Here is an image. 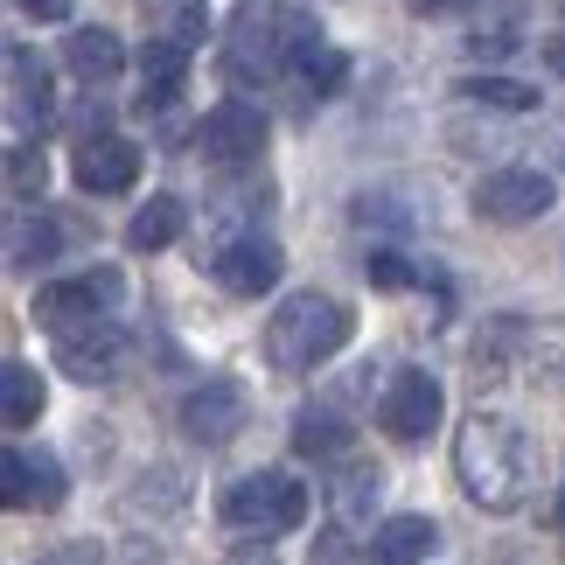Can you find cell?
Listing matches in <instances>:
<instances>
[{"mask_svg": "<svg viewBox=\"0 0 565 565\" xmlns=\"http://www.w3.org/2000/svg\"><path fill=\"white\" fill-rule=\"evenodd\" d=\"M35 565H98V545H84V537H77V545H56V552H42Z\"/></svg>", "mask_w": 565, "mask_h": 565, "instance_id": "obj_28", "label": "cell"}, {"mask_svg": "<svg viewBox=\"0 0 565 565\" xmlns=\"http://www.w3.org/2000/svg\"><path fill=\"white\" fill-rule=\"evenodd\" d=\"M119 300V273H84V279H50L35 287V321L50 335H71V329H92V321Z\"/></svg>", "mask_w": 565, "mask_h": 565, "instance_id": "obj_6", "label": "cell"}, {"mask_svg": "<svg viewBox=\"0 0 565 565\" xmlns=\"http://www.w3.org/2000/svg\"><path fill=\"white\" fill-rule=\"evenodd\" d=\"M224 63H231V77H273V71H287L294 50H287L279 14H245V21H237L231 42H224Z\"/></svg>", "mask_w": 565, "mask_h": 565, "instance_id": "obj_13", "label": "cell"}, {"mask_svg": "<svg viewBox=\"0 0 565 565\" xmlns=\"http://www.w3.org/2000/svg\"><path fill=\"white\" fill-rule=\"evenodd\" d=\"M440 545V524L433 516H384L371 531V565H426Z\"/></svg>", "mask_w": 565, "mask_h": 565, "instance_id": "obj_15", "label": "cell"}, {"mask_svg": "<svg viewBox=\"0 0 565 565\" xmlns=\"http://www.w3.org/2000/svg\"><path fill=\"white\" fill-rule=\"evenodd\" d=\"M412 14H447V8H461V0H405Z\"/></svg>", "mask_w": 565, "mask_h": 565, "instance_id": "obj_30", "label": "cell"}, {"mask_svg": "<svg viewBox=\"0 0 565 565\" xmlns=\"http://www.w3.org/2000/svg\"><path fill=\"white\" fill-rule=\"evenodd\" d=\"M42 175H50V168H42V147L14 140L8 147V195H14V203H29V195H42Z\"/></svg>", "mask_w": 565, "mask_h": 565, "instance_id": "obj_25", "label": "cell"}, {"mask_svg": "<svg viewBox=\"0 0 565 565\" xmlns=\"http://www.w3.org/2000/svg\"><path fill=\"white\" fill-rule=\"evenodd\" d=\"M245 426H252V391L237 377H203L182 398V433L195 447H231Z\"/></svg>", "mask_w": 565, "mask_h": 565, "instance_id": "obj_4", "label": "cell"}, {"mask_svg": "<svg viewBox=\"0 0 565 565\" xmlns=\"http://www.w3.org/2000/svg\"><path fill=\"white\" fill-rule=\"evenodd\" d=\"M350 335H356V315L342 308L335 294H294V300H279V315L266 321V363L287 371V377H308Z\"/></svg>", "mask_w": 565, "mask_h": 565, "instance_id": "obj_2", "label": "cell"}, {"mask_svg": "<svg viewBox=\"0 0 565 565\" xmlns=\"http://www.w3.org/2000/svg\"><path fill=\"white\" fill-rule=\"evenodd\" d=\"M0 475H8V510H56L63 495H71L63 461L50 447H14L8 461H0Z\"/></svg>", "mask_w": 565, "mask_h": 565, "instance_id": "obj_11", "label": "cell"}, {"mask_svg": "<svg viewBox=\"0 0 565 565\" xmlns=\"http://www.w3.org/2000/svg\"><path fill=\"white\" fill-rule=\"evenodd\" d=\"M545 56H552L558 71H565V35H552V42H545Z\"/></svg>", "mask_w": 565, "mask_h": 565, "instance_id": "obj_31", "label": "cell"}, {"mask_svg": "<svg viewBox=\"0 0 565 565\" xmlns=\"http://www.w3.org/2000/svg\"><path fill=\"white\" fill-rule=\"evenodd\" d=\"M195 147H203V161H216V168L258 161V147H266V113H258V105H245V98L210 105L203 126H195Z\"/></svg>", "mask_w": 565, "mask_h": 565, "instance_id": "obj_8", "label": "cell"}, {"mask_svg": "<svg viewBox=\"0 0 565 565\" xmlns=\"http://www.w3.org/2000/svg\"><path fill=\"white\" fill-rule=\"evenodd\" d=\"M119 363H126V342L105 329V321L56 335V371H71L77 384H113V377H119Z\"/></svg>", "mask_w": 565, "mask_h": 565, "instance_id": "obj_14", "label": "cell"}, {"mask_svg": "<svg viewBox=\"0 0 565 565\" xmlns=\"http://www.w3.org/2000/svg\"><path fill=\"white\" fill-rule=\"evenodd\" d=\"M42 258H56V224H50V216L14 210V224H8V266L29 273V266H42Z\"/></svg>", "mask_w": 565, "mask_h": 565, "instance_id": "obj_22", "label": "cell"}, {"mask_svg": "<svg viewBox=\"0 0 565 565\" xmlns=\"http://www.w3.org/2000/svg\"><path fill=\"white\" fill-rule=\"evenodd\" d=\"M56 113V98H50V71H42V56L35 50H8V126H14V140H29L42 134Z\"/></svg>", "mask_w": 565, "mask_h": 565, "instance_id": "obj_12", "label": "cell"}, {"mask_svg": "<svg viewBox=\"0 0 565 565\" xmlns=\"http://www.w3.org/2000/svg\"><path fill=\"white\" fill-rule=\"evenodd\" d=\"M558 182L545 168H495V175L475 182V216H489V224H537V216L552 210Z\"/></svg>", "mask_w": 565, "mask_h": 565, "instance_id": "obj_5", "label": "cell"}, {"mask_svg": "<svg viewBox=\"0 0 565 565\" xmlns=\"http://www.w3.org/2000/svg\"><path fill=\"white\" fill-rule=\"evenodd\" d=\"M461 98L495 105V113H537V92L516 84V77H461Z\"/></svg>", "mask_w": 565, "mask_h": 565, "instance_id": "obj_23", "label": "cell"}, {"mask_svg": "<svg viewBox=\"0 0 565 565\" xmlns=\"http://www.w3.org/2000/svg\"><path fill=\"white\" fill-rule=\"evenodd\" d=\"M294 71H300V84H308V92H315V98H329V92H335V84H342V77H350V63H342L335 50H308V56H300V63H294Z\"/></svg>", "mask_w": 565, "mask_h": 565, "instance_id": "obj_26", "label": "cell"}, {"mask_svg": "<svg viewBox=\"0 0 565 565\" xmlns=\"http://www.w3.org/2000/svg\"><path fill=\"white\" fill-rule=\"evenodd\" d=\"M516 50V21L503 14V21H475L468 29V56H510Z\"/></svg>", "mask_w": 565, "mask_h": 565, "instance_id": "obj_27", "label": "cell"}, {"mask_svg": "<svg viewBox=\"0 0 565 565\" xmlns=\"http://www.w3.org/2000/svg\"><path fill=\"white\" fill-rule=\"evenodd\" d=\"M175 237H182V203L175 195H147V210L126 224V245L134 252H168Z\"/></svg>", "mask_w": 565, "mask_h": 565, "instance_id": "obj_20", "label": "cell"}, {"mask_svg": "<svg viewBox=\"0 0 565 565\" xmlns=\"http://www.w3.org/2000/svg\"><path fill=\"white\" fill-rule=\"evenodd\" d=\"M14 8L35 14V21H63V14H71V0H14Z\"/></svg>", "mask_w": 565, "mask_h": 565, "instance_id": "obj_29", "label": "cell"}, {"mask_svg": "<svg viewBox=\"0 0 565 565\" xmlns=\"http://www.w3.org/2000/svg\"><path fill=\"white\" fill-rule=\"evenodd\" d=\"M63 63H71L84 84H113L126 71V50H119L113 29H71L63 35Z\"/></svg>", "mask_w": 565, "mask_h": 565, "instance_id": "obj_18", "label": "cell"}, {"mask_svg": "<svg viewBox=\"0 0 565 565\" xmlns=\"http://www.w3.org/2000/svg\"><path fill=\"white\" fill-rule=\"evenodd\" d=\"M356 440V426H350V405L342 398H315V405H300L294 412V454H342Z\"/></svg>", "mask_w": 565, "mask_h": 565, "instance_id": "obj_16", "label": "cell"}, {"mask_svg": "<svg viewBox=\"0 0 565 565\" xmlns=\"http://www.w3.org/2000/svg\"><path fill=\"white\" fill-rule=\"evenodd\" d=\"M552 161H558V175H565V134H558V147H552Z\"/></svg>", "mask_w": 565, "mask_h": 565, "instance_id": "obj_32", "label": "cell"}, {"mask_svg": "<svg viewBox=\"0 0 565 565\" xmlns=\"http://www.w3.org/2000/svg\"><path fill=\"white\" fill-rule=\"evenodd\" d=\"M363 273H371V287L384 294H405V287H426V266H412V258L398 245H377L371 258H363Z\"/></svg>", "mask_w": 565, "mask_h": 565, "instance_id": "obj_24", "label": "cell"}, {"mask_svg": "<svg viewBox=\"0 0 565 565\" xmlns=\"http://www.w3.org/2000/svg\"><path fill=\"white\" fill-rule=\"evenodd\" d=\"M210 273H216V287L237 294V300H258V294H273L279 287V273H287V258H279L273 237H231V245H216L210 252Z\"/></svg>", "mask_w": 565, "mask_h": 565, "instance_id": "obj_9", "label": "cell"}, {"mask_svg": "<svg viewBox=\"0 0 565 565\" xmlns=\"http://www.w3.org/2000/svg\"><path fill=\"white\" fill-rule=\"evenodd\" d=\"M224 524L258 531V537H287V531L308 524V482H294V475H279V468L237 475L224 489Z\"/></svg>", "mask_w": 565, "mask_h": 565, "instance_id": "obj_3", "label": "cell"}, {"mask_svg": "<svg viewBox=\"0 0 565 565\" xmlns=\"http://www.w3.org/2000/svg\"><path fill=\"white\" fill-rule=\"evenodd\" d=\"M182 77H189V42L154 35L140 50V105H168V98L182 92Z\"/></svg>", "mask_w": 565, "mask_h": 565, "instance_id": "obj_17", "label": "cell"}, {"mask_svg": "<svg viewBox=\"0 0 565 565\" xmlns=\"http://www.w3.org/2000/svg\"><path fill=\"white\" fill-rule=\"evenodd\" d=\"M440 412H447V391L433 371H398L384 384V398H377V426L391 433V440H426L433 426H440Z\"/></svg>", "mask_w": 565, "mask_h": 565, "instance_id": "obj_7", "label": "cell"}, {"mask_svg": "<svg viewBox=\"0 0 565 565\" xmlns=\"http://www.w3.org/2000/svg\"><path fill=\"white\" fill-rule=\"evenodd\" d=\"M42 405H50V391H42V371L14 356L8 371H0V412H8V426H35V419H42Z\"/></svg>", "mask_w": 565, "mask_h": 565, "instance_id": "obj_19", "label": "cell"}, {"mask_svg": "<svg viewBox=\"0 0 565 565\" xmlns=\"http://www.w3.org/2000/svg\"><path fill=\"white\" fill-rule=\"evenodd\" d=\"M377 495H384V475H377V468H363V461H356V468H342V475H335V516H342L350 531H356V524H371Z\"/></svg>", "mask_w": 565, "mask_h": 565, "instance_id": "obj_21", "label": "cell"}, {"mask_svg": "<svg viewBox=\"0 0 565 565\" xmlns=\"http://www.w3.org/2000/svg\"><path fill=\"white\" fill-rule=\"evenodd\" d=\"M71 175H77V189H92V195H119V189L140 182V147L119 140V134H84L77 154H71Z\"/></svg>", "mask_w": 565, "mask_h": 565, "instance_id": "obj_10", "label": "cell"}, {"mask_svg": "<svg viewBox=\"0 0 565 565\" xmlns=\"http://www.w3.org/2000/svg\"><path fill=\"white\" fill-rule=\"evenodd\" d=\"M454 475H461L468 503L475 510H524L531 489H537V454L524 440V426L495 419V412H475V419L454 433Z\"/></svg>", "mask_w": 565, "mask_h": 565, "instance_id": "obj_1", "label": "cell"}]
</instances>
